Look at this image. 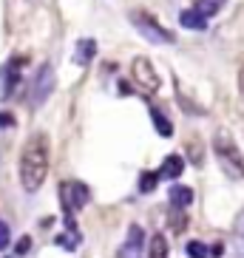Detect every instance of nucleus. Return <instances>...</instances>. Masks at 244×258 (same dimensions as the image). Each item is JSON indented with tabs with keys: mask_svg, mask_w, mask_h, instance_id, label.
I'll use <instances>...</instances> for the list:
<instances>
[{
	"mask_svg": "<svg viewBox=\"0 0 244 258\" xmlns=\"http://www.w3.org/2000/svg\"><path fill=\"white\" fill-rule=\"evenodd\" d=\"M48 165H51V148L43 134L26 139L23 151H20V184L29 193H37L43 187L48 176Z\"/></svg>",
	"mask_w": 244,
	"mask_h": 258,
	"instance_id": "obj_1",
	"label": "nucleus"
},
{
	"mask_svg": "<svg viewBox=\"0 0 244 258\" xmlns=\"http://www.w3.org/2000/svg\"><path fill=\"white\" fill-rule=\"evenodd\" d=\"M213 153H216V159H219V167L224 170V176L241 182L244 179V156L238 151L236 139L230 137L227 131H219L213 137Z\"/></svg>",
	"mask_w": 244,
	"mask_h": 258,
	"instance_id": "obj_2",
	"label": "nucleus"
},
{
	"mask_svg": "<svg viewBox=\"0 0 244 258\" xmlns=\"http://www.w3.org/2000/svg\"><path fill=\"white\" fill-rule=\"evenodd\" d=\"M88 199H91V190L85 187L83 182L71 179V182L60 184V202H63V213H66L69 224H74V216L88 205Z\"/></svg>",
	"mask_w": 244,
	"mask_h": 258,
	"instance_id": "obj_3",
	"label": "nucleus"
},
{
	"mask_svg": "<svg viewBox=\"0 0 244 258\" xmlns=\"http://www.w3.org/2000/svg\"><path fill=\"white\" fill-rule=\"evenodd\" d=\"M131 77H134V85H137L142 94H153L159 91V74L153 69V62L148 57H137L131 62Z\"/></svg>",
	"mask_w": 244,
	"mask_h": 258,
	"instance_id": "obj_4",
	"label": "nucleus"
},
{
	"mask_svg": "<svg viewBox=\"0 0 244 258\" xmlns=\"http://www.w3.org/2000/svg\"><path fill=\"white\" fill-rule=\"evenodd\" d=\"M54 85H57V77H54V69L51 66H43L34 77V83H31V91H29V105L31 108H40L43 102H48L51 97Z\"/></svg>",
	"mask_w": 244,
	"mask_h": 258,
	"instance_id": "obj_5",
	"label": "nucleus"
},
{
	"mask_svg": "<svg viewBox=\"0 0 244 258\" xmlns=\"http://www.w3.org/2000/svg\"><path fill=\"white\" fill-rule=\"evenodd\" d=\"M131 23H134V29H137L145 40H151V43H173V34H170L168 29H162V26L156 23L151 15H145V12H134V15H131Z\"/></svg>",
	"mask_w": 244,
	"mask_h": 258,
	"instance_id": "obj_6",
	"label": "nucleus"
},
{
	"mask_svg": "<svg viewBox=\"0 0 244 258\" xmlns=\"http://www.w3.org/2000/svg\"><path fill=\"white\" fill-rule=\"evenodd\" d=\"M17 66H20V62L12 60L9 66L0 69V77H3V91H0V99H9L12 94H15L17 83H20V71H23V69H17Z\"/></svg>",
	"mask_w": 244,
	"mask_h": 258,
	"instance_id": "obj_7",
	"label": "nucleus"
},
{
	"mask_svg": "<svg viewBox=\"0 0 244 258\" xmlns=\"http://www.w3.org/2000/svg\"><path fill=\"white\" fill-rule=\"evenodd\" d=\"M139 252H142V227L134 224V227L128 230V241L116 250V255L125 258V255H139Z\"/></svg>",
	"mask_w": 244,
	"mask_h": 258,
	"instance_id": "obj_8",
	"label": "nucleus"
},
{
	"mask_svg": "<svg viewBox=\"0 0 244 258\" xmlns=\"http://www.w3.org/2000/svg\"><path fill=\"white\" fill-rule=\"evenodd\" d=\"M207 20L210 17H205L202 12H196V9H185L182 15H179V23L185 26V29H193V31H202V29H207Z\"/></svg>",
	"mask_w": 244,
	"mask_h": 258,
	"instance_id": "obj_9",
	"label": "nucleus"
},
{
	"mask_svg": "<svg viewBox=\"0 0 244 258\" xmlns=\"http://www.w3.org/2000/svg\"><path fill=\"white\" fill-rule=\"evenodd\" d=\"M185 170V162L179 153H170L168 159H165V165L159 167V179H179Z\"/></svg>",
	"mask_w": 244,
	"mask_h": 258,
	"instance_id": "obj_10",
	"label": "nucleus"
},
{
	"mask_svg": "<svg viewBox=\"0 0 244 258\" xmlns=\"http://www.w3.org/2000/svg\"><path fill=\"white\" fill-rule=\"evenodd\" d=\"M94 54H97V43H94L91 37L80 40V43H77V51H74V62L77 66H88V62L94 60Z\"/></svg>",
	"mask_w": 244,
	"mask_h": 258,
	"instance_id": "obj_11",
	"label": "nucleus"
},
{
	"mask_svg": "<svg viewBox=\"0 0 244 258\" xmlns=\"http://www.w3.org/2000/svg\"><path fill=\"white\" fill-rule=\"evenodd\" d=\"M170 205H173L176 210H185L188 205H193V190L185 187V184H173V187H170Z\"/></svg>",
	"mask_w": 244,
	"mask_h": 258,
	"instance_id": "obj_12",
	"label": "nucleus"
},
{
	"mask_svg": "<svg viewBox=\"0 0 244 258\" xmlns=\"http://www.w3.org/2000/svg\"><path fill=\"white\" fill-rule=\"evenodd\" d=\"M224 3H227V0H193V9L202 12L205 17H213V15H219L221 9H224Z\"/></svg>",
	"mask_w": 244,
	"mask_h": 258,
	"instance_id": "obj_13",
	"label": "nucleus"
},
{
	"mask_svg": "<svg viewBox=\"0 0 244 258\" xmlns=\"http://www.w3.org/2000/svg\"><path fill=\"white\" fill-rule=\"evenodd\" d=\"M151 119H153V128L159 131V137H170V134H173V125H170V119L162 114L159 108H151Z\"/></svg>",
	"mask_w": 244,
	"mask_h": 258,
	"instance_id": "obj_14",
	"label": "nucleus"
},
{
	"mask_svg": "<svg viewBox=\"0 0 244 258\" xmlns=\"http://www.w3.org/2000/svg\"><path fill=\"white\" fill-rule=\"evenodd\" d=\"M233 238H236V252L244 255V210L236 216V224H233Z\"/></svg>",
	"mask_w": 244,
	"mask_h": 258,
	"instance_id": "obj_15",
	"label": "nucleus"
},
{
	"mask_svg": "<svg viewBox=\"0 0 244 258\" xmlns=\"http://www.w3.org/2000/svg\"><path fill=\"white\" fill-rule=\"evenodd\" d=\"M156 184H159V170H156V173H151V170H148V173L139 176V193H153V190H156Z\"/></svg>",
	"mask_w": 244,
	"mask_h": 258,
	"instance_id": "obj_16",
	"label": "nucleus"
},
{
	"mask_svg": "<svg viewBox=\"0 0 244 258\" xmlns=\"http://www.w3.org/2000/svg\"><path fill=\"white\" fill-rule=\"evenodd\" d=\"M148 255H153V258H165V255H168V244H165V235H153Z\"/></svg>",
	"mask_w": 244,
	"mask_h": 258,
	"instance_id": "obj_17",
	"label": "nucleus"
},
{
	"mask_svg": "<svg viewBox=\"0 0 244 258\" xmlns=\"http://www.w3.org/2000/svg\"><path fill=\"white\" fill-rule=\"evenodd\" d=\"M188 255L205 258V255H213V250H210V247H205L202 241H191V244H188Z\"/></svg>",
	"mask_w": 244,
	"mask_h": 258,
	"instance_id": "obj_18",
	"label": "nucleus"
},
{
	"mask_svg": "<svg viewBox=\"0 0 244 258\" xmlns=\"http://www.w3.org/2000/svg\"><path fill=\"white\" fill-rule=\"evenodd\" d=\"M9 238H12L9 224H6V221H0V250H6V247H9Z\"/></svg>",
	"mask_w": 244,
	"mask_h": 258,
	"instance_id": "obj_19",
	"label": "nucleus"
},
{
	"mask_svg": "<svg viewBox=\"0 0 244 258\" xmlns=\"http://www.w3.org/2000/svg\"><path fill=\"white\" fill-rule=\"evenodd\" d=\"M29 247H31V238L29 235H23V238H20V241H17V255H26V252H29Z\"/></svg>",
	"mask_w": 244,
	"mask_h": 258,
	"instance_id": "obj_20",
	"label": "nucleus"
},
{
	"mask_svg": "<svg viewBox=\"0 0 244 258\" xmlns=\"http://www.w3.org/2000/svg\"><path fill=\"white\" fill-rule=\"evenodd\" d=\"M12 125H15V119H12V116H9V114H0V128H12Z\"/></svg>",
	"mask_w": 244,
	"mask_h": 258,
	"instance_id": "obj_21",
	"label": "nucleus"
},
{
	"mask_svg": "<svg viewBox=\"0 0 244 258\" xmlns=\"http://www.w3.org/2000/svg\"><path fill=\"white\" fill-rule=\"evenodd\" d=\"M238 91H241V97H244V66H241V71H238Z\"/></svg>",
	"mask_w": 244,
	"mask_h": 258,
	"instance_id": "obj_22",
	"label": "nucleus"
}]
</instances>
